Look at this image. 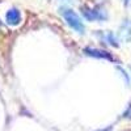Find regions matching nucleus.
Here are the masks:
<instances>
[{
  "mask_svg": "<svg viewBox=\"0 0 131 131\" xmlns=\"http://www.w3.org/2000/svg\"><path fill=\"white\" fill-rule=\"evenodd\" d=\"M83 15L86 20L89 21H105L107 18V15L104 9H84L83 10Z\"/></svg>",
  "mask_w": 131,
  "mask_h": 131,
  "instance_id": "nucleus-2",
  "label": "nucleus"
},
{
  "mask_svg": "<svg viewBox=\"0 0 131 131\" xmlns=\"http://www.w3.org/2000/svg\"><path fill=\"white\" fill-rule=\"evenodd\" d=\"M85 54L86 55H91V57H96V58H104V59H109L112 60L113 57L110 55L109 52L104 51V50H97V49H85Z\"/></svg>",
  "mask_w": 131,
  "mask_h": 131,
  "instance_id": "nucleus-4",
  "label": "nucleus"
},
{
  "mask_svg": "<svg viewBox=\"0 0 131 131\" xmlns=\"http://www.w3.org/2000/svg\"><path fill=\"white\" fill-rule=\"evenodd\" d=\"M23 20V16H21V12L17 9V8H10L9 10H7L5 13V21L7 24L10 25V26H16L21 23Z\"/></svg>",
  "mask_w": 131,
  "mask_h": 131,
  "instance_id": "nucleus-3",
  "label": "nucleus"
},
{
  "mask_svg": "<svg viewBox=\"0 0 131 131\" xmlns=\"http://www.w3.org/2000/svg\"><path fill=\"white\" fill-rule=\"evenodd\" d=\"M121 36L123 39L126 41H131V24L128 21L123 23V25L121 26Z\"/></svg>",
  "mask_w": 131,
  "mask_h": 131,
  "instance_id": "nucleus-5",
  "label": "nucleus"
},
{
  "mask_svg": "<svg viewBox=\"0 0 131 131\" xmlns=\"http://www.w3.org/2000/svg\"><path fill=\"white\" fill-rule=\"evenodd\" d=\"M62 15L66 20V23H67L76 33H80V34H84L85 31V26H84V23L83 20L80 18V16L73 12L72 9L70 8H62Z\"/></svg>",
  "mask_w": 131,
  "mask_h": 131,
  "instance_id": "nucleus-1",
  "label": "nucleus"
},
{
  "mask_svg": "<svg viewBox=\"0 0 131 131\" xmlns=\"http://www.w3.org/2000/svg\"><path fill=\"white\" fill-rule=\"evenodd\" d=\"M125 3H126V4H128V3H130V0H125Z\"/></svg>",
  "mask_w": 131,
  "mask_h": 131,
  "instance_id": "nucleus-7",
  "label": "nucleus"
},
{
  "mask_svg": "<svg viewBox=\"0 0 131 131\" xmlns=\"http://www.w3.org/2000/svg\"><path fill=\"white\" fill-rule=\"evenodd\" d=\"M102 39L106 42V43H109V45H112V46H118V39L115 38V36L113 34V33H110V31H107L105 36H102Z\"/></svg>",
  "mask_w": 131,
  "mask_h": 131,
  "instance_id": "nucleus-6",
  "label": "nucleus"
}]
</instances>
